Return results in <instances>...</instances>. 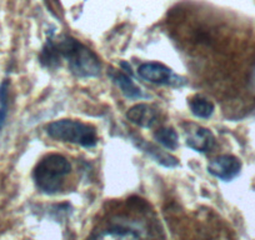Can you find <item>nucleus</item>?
Segmentation results:
<instances>
[{"instance_id": "nucleus-1", "label": "nucleus", "mask_w": 255, "mask_h": 240, "mask_svg": "<svg viewBox=\"0 0 255 240\" xmlns=\"http://www.w3.org/2000/svg\"><path fill=\"white\" fill-rule=\"evenodd\" d=\"M55 41V40H54ZM55 45L61 58L68 62L69 69L78 78L99 77L102 65L98 56L77 39L69 35L59 36Z\"/></svg>"}, {"instance_id": "nucleus-2", "label": "nucleus", "mask_w": 255, "mask_h": 240, "mask_svg": "<svg viewBox=\"0 0 255 240\" xmlns=\"http://www.w3.org/2000/svg\"><path fill=\"white\" fill-rule=\"evenodd\" d=\"M72 170V165L60 154H48L34 168L33 178L36 188L48 195L60 192L64 179Z\"/></svg>"}, {"instance_id": "nucleus-3", "label": "nucleus", "mask_w": 255, "mask_h": 240, "mask_svg": "<svg viewBox=\"0 0 255 240\" xmlns=\"http://www.w3.org/2000/svg\"><path fill=\"white\" fill-rule=\"evenodd\" d=\"M46 134L55 140L75 144L83 148H94L98 144L97 129L79 120L61 119L46 125Z\"/></svg>"}, {"instance_id": "nucleus-4", "label": "nucleus", "mask_w": 255, "mask_h": 240, "mask_svg": "<svg viewBox=\"0 0 255 240\" xmlns=\"http://www.w3.org/2000/svg\"><path fill=\"white\" fill-rule=\"evenodd\" d=\"M138 75L145 82L156 85L180 88L186 84L185 78L175 74L170 68L156 62L143 63L138 68Z\"/></svg>"}, {"instance_id": "nucleus-5", "label": "nucleus", "mask_w": 255, "mask_h": 240, "mask_svg": "<svg viewBox=\"0 0 255 240\" xmlns=\"http://www.w3.org/2000/svg\"><path fill=\"white\" fill-rule=\"evenodd\" d=\"M208 173L223 182H230L237 178L242 170V163L237 156L220 155L213 159L208 165Z\"/></svg>"}, {"instance_id": "nucleus-6", "label": "nucleus", "mask_w": 255, "mask_h": 240, "mask_svg": "<svg viewBox=\"0 0 255 240\" xmlns=\"http://www.w3.org/2000/svg\"><path fill=\"white\" fill-rule=\"evenodd\" d=\"M186 145L198 153H209L215 146V136L209 129L203 126H195L189 130L185 139Z\"/></svg>"}, {"instance_id": "nucleus-7", "label": "nucleus", "mask_w": 255, "mask_h": 240, "mask_svg": "<svg viewBox=\"0 0 255 240\" xmlns=\"http://www.w3.org/2000/svg\"><path fill=\"white\" fill-rule=\"evenodd\" d=\"M127 118L130 123L140 128L150 129L158 120V113L149 104H136L128 110Z\"/></svg>"}, {"instance_id": "nucleus-8", "label": "nucleus", "mask_w": 255, "mask_h": 240, "mask_svg": "<svg viewBox=\"0 0 255 240\" xmlns=\"http://www.w3.org/2000/svg\"><path fill=\"white\" fill-rule=\"evenodd\" d=\"M110 78L127 99L138 100L146 98V94H144L143 90L138 85H135V83L131 80L130 75L127 74V73L114 70V72L110 73Z\"/></svg>"}, {"instance_id": "nucleus-9", "label": "nucleus", "mask_w": 255, "mask_h": 240, "mask_svg": "<svg viewBox=\"0 0 255 240\" xmlns=\"http://www.w3.org/2000/svg\"><path fill=\"white\" fill-rule=\"evenodd\" d=\"M93 240H140V238L133 230L114 227L98 233Z\"/></svg>"}, {"instance_id": "nucleus-10", "label": "nucleus", "mask_w": 255, "mask_h": 240, "mask_svg": "<svg viewBox=\"0 0 255 240\" xmlns=\"http://www.w3.org/2000/svg\"><path fill=\"white\" fill-rule=\"evenodd\" d=\"M61 55L59 53L58 48L55 45V41L51 36H49L46 44L44 45L43 50L40 53V63L45 68L49 69H55L56 67H59V63H60Z\"/></svg>"}, {"instance_id": "nucleus-11", "label": "nucleus", "mask_w": 255, "mask_h": 240, "mask_svg": "<svg viewBox=\"0 0 255 240\" xmlns=\"http://www.w3.org/2000/svg\"><path fill=\"white\" fill-rule=\"evenodd\" d=\"M139 148H140L141 150L145 151V153H148L149 155H150L151 158L156 161V163H159L160 165L165 166V168H175V166H178L179 161L175 156L169 155V154L164 153L163 150H160V149L150 145V144L141 143V144H139Z\"/></svg>"}, {"instance_id": "nucleus-12", "label": "nucleus", "mask_w": 255, "mask_h": 240, "mask_svg": "<svg viewBox=\"0 0 255 240\" xmlns=\"http://www.w3.org/2000/svg\"><path fill=\"white\" fill-rule=\"evenodd\" d=\"M189 108H190L191 114L200 119H208L214 113V104L210 100L199 97V95L191 98L189 102Z\"/></svg>"}, {"instance_id": "nucleus-13", "label": "nucleus", "mask_w": 255, "mask_h": 240, "mask_svg": "<svg viewBox=\"0 0 255 240\" xmlns=\"http://www.w3.org/2000/svg\"><path fill=\"white\" fill-rule=\"evenodd\" d=\"M154 139L168 150H175L179 146V135L173 128H161L154 133Z\"/></svg>"}, {"instance_id": "nucleus-14", "label": "nucleus", "mask_w": 255, "mask_h": 240, "mask_svg": "<svg viewBox=\"0 0 255 240\" xmlns=\"http://www.w3.org/2000/svg\"><path fill=\"white\" fill-rule=\"evenodd\" d=\"M8 93L9 82L5 80L0 85V130L5 123L6 114H8Z\"/></svg>"}, {"instance_id": "nucleus-15", "label": "nucleus", "mask_w": 255, "mask_h": 240, "mask_svg": "<svg viewBox=\"0 0 255 240\" xmlns=\"http://www.w3.org/2000/svg\"><path fill=\"white\" fill-rule=\"evenodd\" d=\"M253 84H254L255 87V69H254V74H253Z\"/></svg>"}]
</instances>
